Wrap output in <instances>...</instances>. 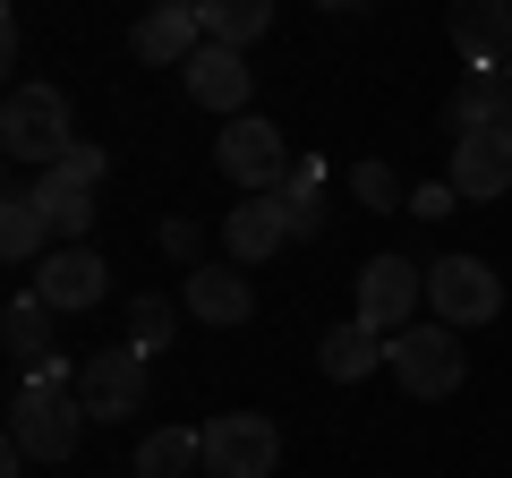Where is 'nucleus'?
I'll return each instance as SVG.
<instances>
[{"label":"nucleus","mask_w":512,"mask_h":478,"mask_svg":"<svg viewBox=\"0 0 512 478\" xmlns=\"http://www.w3.org/2000/svg\"><path fill=\"white\" fill-rule=\"evenodd\" d=\"M163 257H180L188 274H197V257H205V231H197L188 214H180V222H163Z\"/></svg>","instance_id":"nucleus-27"},{"label":"nucleus","mask_w":512,"mask_h":478,"mask_svg":"<svg viewBox=\"0 0 512 478\" xmlns=\"http://www.w3.org/2000/svg\"><path fill=\"white\" fill-rule=\"evenodd\" d=\"M453 188L470 205L487 197H512V120H495V129H470L453 137Z\"/></svg>","instance_id":"nucleus-12"},{"label":"nucleus","mask_w":512,"mask_h":478,"mask_svg":"<svg viewBox=\"0 0 512 478\" xmlns=\"http://www.w3.org/2000/svg\"><path fill=\"white\" fill-rule=\"evenodd\" d=\"M384 359H393V333L359 325V316H350V325H333L325 342H316V368H325L333 385H359V376H376Z\"/></svg>","instance_id":"nucleus-15"},{"label":"nucleus","mask_w":512,"mask_h":478,"mask_svg":"<svg viewBox=\"0 0 512 478\" xmlns=\"http://www.w3.org/2000/svg\"><path fill=\"white\" fill-rule=\"evenodd\" d=\"M393 376H402L410 402H444V393H461V376H470L461 325H444V316H427V325H402V333H393Z\"/></svg>","instance_id":"nucleus-4"},{"label":"nucleus","mask_w":512,"mask_h":478,"mask_svg":"<svg viewBox=\"0 0 512 478\" xmlns=\"http://www.w3.org/2000/svg\"><path fill=\"white\" fill-rule=\"evenodd\" d=\"M52 316H60V308H43L35 291L9 299V316H0V342H9V359H18V368H43V359H60V350H52Z\"/></svg>","instance_id":"nucleus-19"},{"label":"nucleus","mask_w":512,"mask_h":478,"mask_svg":"<svg viewBox=\"0 0 512 478\" xmlns=\"http://www.w3.org/2000/svg\"><path fill=\"white\" fill-rule=\"evenodd\" d=\"M453 205H461V188H453V180H427V188H410V214H419V222H444Z\"/></svg>","instance_id":"nucleus-28"},{"label":"nucleus","mask_w":512,"mask_h":478,"mask_svg":"<svg viewBox=\"0 0 512 478\" xmlns=\"http://www.w3.org/2000/svg\"><path fill=\"white\" fill-rule=\"evenodd\" d=\"M350 197L376 205V214H393V205H410V188L393 180V163H359V171H350Z\"/></svg>","instance_id":"nucleus-26"},{"label":"nucleus","mask_w":512,"mask_h":478,"mask_svg":"<svg viewBox=\"0 0 512 478\" xmlns=\"http://www.w3.org/2000/svg\"><path fill=\"white\" fill-rule=\"evenodd\" d=\"M427 308L444 325H487V316H504V282H495L487 257H436L427 265Z\"/></svg>","instance_id":"nucleus-6"},{"label":"nucleus","mask_w":512,"mask_h":478,"mask_svg":"<svg viewBox=\"0 0 512 478\" xmlns=\"http://www.w3.org/2000/svg\"><path fill=\"white\" fill-rule=\"evenodd\" d=\"M171 333H180V299H163V291H146V299H128V350H163Z\"/></svg>","instance_id":"nucleus-23"},{"label":"nucleus","mask_w":512,"mask_h":478,"mask_svg":"<svg viewBox=\"0 0 512 478\" xmlns=\"http://www.w3.org/2000/svg\"><path fill=\"white\" fill-rule=\"evenodd\" d=\"M214 163H222V180L248 188V197H282V180L299 171V154H291V137H282L265 111H239L231 129L214 137Z\"/></svg>","instance_id":"nucleus-3"},{"label":"nucleus","mask_w":512,"mask_h":478,"mask_svg":"<svg viewBox=\"0 0 512 478\" xmlns=\"http://www.w3.org/2000/svg\"><path fill=\"white\" fill-rule=\"evenodd\" d=\"M180 77H188V103L222 111V120H239V111H248V94H256L248 52H231V43H197V60H188Z\"/></svg>","instance_id":"nucleus-13"},{"label":"nucleus","mask_w":512,"mask_h":478,"mask_svg":"<svg viewBox=\"0 0 512 478\" xmlns=\"http://www.w3.org/2000/svg\"><path fill=\"white\" fill-rule=\"evenodd\" d=\"M316 9H359V0H316Z\"/></svg>","instance_id":"nucleus-29"},{"label":"nucleus","mask_w":512,"mask_h":478,"mask_svg":"<svg viewBox=\"0 0 512 478\" xmlns=\"http://www.w3.org/2000/svg\"><path fill=\"white\" fill-rule=\"evenodd\" d=\"M205 43V9L197 0H146V18L128 26V52L146 60V69H188Z\"/></svg>","instance_id":"nucleus-8"},{"label":"nucleus","mask_w":512,"mask_h":478,"mask_svg":"<svg viewBox=\"0 0 512 478\" xmlns=\"http://www.w3.org/2000/svg\"><path fill=\"white\" fill-rule=\"evenodd\" d=\"M495 120H512V86H504V69H461V94L444 103V137L495 129Z\"/></svg>","instance_id":"nucleus-17"},{"label":"nucleus","mask_w":512,"mask_h":478,"mask_svg":"<svg viewBox=\"0 0 512 478\" xmlns=\"http://www.w3.org/2000/svg\"><path fill=\"white\" fill-rule=\"evenodd\" d=\"M77 402H86V419H111V427L128 410H146V350H128V342L94 350L86 368H77Z\"/></svg>","instance_id":"nucleus-7"},{"label":"nucleus","mask_w":512,"mask_h":478,"mask_svg":"<svg viewBox=\"0 0 512 478\" xmlns=\"http://www.w3.org/2000/svg\"><path fill=\"white\" fill-rule=\"evenodd\" d=\"M128 470H137V478H188V470H205V427H154Z\"/></svg>","instance_id":"nucleus-20"},{"label":"nucleus","mask_w":512,"mask_h":478,"mask_svg":"<svg viewBox=\"0 0 512 478\" xmlns=\"http://www.w3.org/2000/svg\"><path fill=\"white\" fill-rule=\"evenodd\" d=\"M103 291H111V265L94 257L86 239H69V248H52V257L35 265V299H43V308H60V316L103 308Z\"/></svg>","instance_id":"nucleus-9"},{"label":"nucleus","mask_w":512,"mask_h":478,"mask_svg":"<svg viewBox=\"0 0 512 478\" xmlns=\"http://www.w3.org/2000/svg\"><path fill=\"white\" fill-rule=\"evenodd\" d=\"M77 436H86V402H77V385H43V376H26L18 402H9V444H18L26 461H69Z\"/></svg>","instance_id":"nucleus-1"},{"label":"nucleus","mask_w":512,"mask_h":478,"mask_svg":"<svg viewBox=\"0 0 512 478\" xmlns=\"http://www.w3.org/2000/svg\"><path fill=\"white\" fill-rule=\"evenodd\" d=\"M419 299H427V274L410 257H367L359 265V325L402 333L410 316H419Z\"/></svg>","instance_id":"nucleus-10"},{"label":"nucleus","mask_w":512,"mask_h":478,"mask_svg":"<svg viewBox=\"0 0 512 478\" xmlns=\"http://www.w3.org/2000/svg\"><path fill=\"white\" fill-rule=\"evenodd\" d=\"M35 197H43V222H52V239H60V248L94 231V197H86V188H60V180H43Z\"/></svg>","instance_id":"nucleus-24"},{"label":"nucleus","mask_w":512,"mask_h":478,"mask_svg":"<svg viewBox=\"0 0 512 478\" xmlns=\"http://www.w3.org/2000/svg\"><path fill=\"white\" fill-rule=\"evenodd\" d=\"M444 35H453L461 69H504L512 60V0H453Z\"/></svg>","instance_id":"nucleus-11"},{"label":"nucleus","mask_w":512,"mask_h":478,"mask_svg":"<svg viewBox=\"0 0 512 478\" xmlns=\"http://www.w3.org/2000/svg\"><path fill=\"white\" fill-rule=\"evenodd\" d=\"M504 86H512V60H504Z\"/></svg>","instance_id":"nucleus-30"},{"label":"nucleus","mask_w":512,"mask_h":478,"mask_svg":"<svg viewBox=\"0 0 512 478\" xmlns=\"http://www.w3.org/2000/svg\"><path fill=\"white\" fill-rule=\"evenodd\" d=\"M180 308L197 316V325H248V316H256L248 265H197V274H188V291H180Z\"/></svg>","instance_id":"nucleus-14"},{"label":"nucleus","mask_w":512,"mask_h":478,"mask_svg":"<svg viewBox=\"0 0 512 478\" xmlns=\"http://www.w3.org/2000/svg\"><path fill=\"white\" fill-rule=\"evenodd\" d=\"M103 171H111V154H103V146H86V137H77V146L60 154V163L43 171V180H60V188H86V197H94V188H103Z\"/></svg>","instance_id":"nucleus-25"},{"label":"nucleus","mask_w":512,"mask_h":478,"mask_svg":"<svg viewBox=\"0 0 512 478\" xmlns=\"http://www.w3.org/2000/svg\"><path fill=\"white\" fill-rule=\"evenodd\" d=\"M282 461V436L265 410H222L205 427V478H274Z\"/></svg>","instance_id":"nucleus-5"},{"label":"nucleus","mask_w":512,"mask_h":478,"mask_svg":"<svg viewBox=\"0 0 512 478\" xmlns=\"http://www.w3.org/2000/svg\"><path fill=\"white\" fill-rule=\"evenodd\" d=\"M291 239V222H282V197H248L222 214V248H231V265H265Z\"/></svg>","instance_id":"nucleus-16"},{"label":"nucleus","mask_w":512,"mask_h":478,"mask_svg":"<svg viewBox=\"0 0 512 478\" xmlns=\"http://www.w3.org/2000/svg\"><path fill=\"white\" fill-rule=\"evenodd\" d=\"M197 9H205V43H231V52H248L274 26V0H197Z\"/></svg>","instance_id":"nucleus-21"},{"label":"nucleus","mask_w":512,"mask_h":478,"mask_svg":"<svg viewBox=\"0 0 512 478\" xmlns=\"http://www.w3.org/2000/svg\"><path fill=\"white\" fill-rule=\"evenodd\" d=\"M282 222H291V239L325 231V163H299L291 180H282Z\"/></svg>","instance_id":"nucleus-22"},{"label":"nucleus","mask_w":512,"mask_h":478,"mask_svg":"<svg viewBox=\"0 0 512 478\" xmlns=\"http://www.w3.org/2000/svg\"><path fill=\"white\" fill-rule=\"evenodd\" d=\"M0 146H9V163L52 171L60 154L77 146V129H69V94H60V86H9V103H0Z\"/></svg>","instance_id":"nucleus-2"},{"label":"nucleus","mask_w":512,"mask_h":478,"mask_svg":"<svg viewBox=\"0 0 512 478\" xmlns=\"http://www.w3.org/2000/svg\"><path fill=\"white\" fill-rule=\"evenodd\" d=\"M43 239H52L43 197H35V188H9V197H0V257H9V265H43V257H52Z\"/></svg>","instance_id":"nucleus-18"}]
</instances>
